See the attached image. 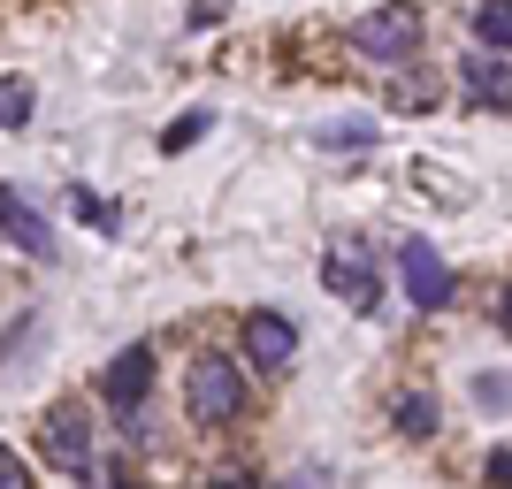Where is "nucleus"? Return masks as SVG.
Wrapping results in <instances>:
<instances>
[{"label": "nucleus", "instance_id": "nucleus-1", "mask_svg": "<svg viewBox=\"0 0 512 489\" xmlns=\"http://www.w3.org/2000/svg\"><path fill=\"white\" fill-rule=\"evenodd\" d=\"M184 413H192V428H230L245 413V367L230 352H199L184 367Z\"/></svg>", "mask_w": 512, "mask_h": 489}, {"label": "nucleus", "instance_id": "nucleus-2", "mask_svg": "<svg viewBox=\"0 0 512 489\" xmlns=\"http://www.w3.org/2000/svg\"><path fill=\"white\" fill-rule=\"evenodd\" d=\"M344 39H352V54H360V62L398 69V62H413V54H421V8H413V0H383V8H367Z\"/></svg>", "mask_w": 512, "mask_h": 489}, {"label": "nucleus", "instance_id": "nucleus-3", "mask_svg": "<svg viewBox=\"0 0 512 489\" xmlns=\"http://www.w3.org/2000/svg\"><path fill=\"white\" fill-rule=\"evenodd\" d=\"M39 451L54 459V467H69V474H92V467H100V436H92V405H77V398L46 405V421H39Z\"/></svg>", "mask_w": 512, "mask_h": 489}, {"label": "nucleus", "instance_id": "nucleus-4", "mask_svg": "<svg viewBox=\"0 0 512 489\" xmlns=\"http://www.w3.org/2000/svg\"><path fill=\"white\" fill-rule=\"evenodd\" d=\"M146 383H153V344H123V352L107 360V383H100V398H107V413H115V421H123L130 436H146V428H138Z\"/></svg>", "mask_w": 512, "mask_h": 489}, {"label": "nucleus", "instance_id": "nucleus-5", "mask_svg": "<svg viewBox=\"0 0 512 489\" xmlns=\"http://www.w3.org/2000/svg\"><path fill=\"white\" fill-rule=\"evenodd\" d=\"M321 283H329L344 306H360V314L383 306V276H375V260H367L360 245H329V253H321Z\"/></svg>", "mask_w": 512, "mask_h": 489}, {"label": "nucleus", "instance_id": "nucleus-6", "mask_svg": "<svg viewBox=\"0 0 512 489\" xmlns=\"http://www.w3.org/2000/svg\"><path fill=\"white\" fill-rule=\"evenodd\" d=\"M398 276H406V298L421 306V314L451 306V268H444L436 245H398Z\"/></svg>", "mask_w": 512, "mask_h": 489}, {"label": "nucleus", "instance_id": "nucleus-7", "mask_svg": "<svg viewBox=\"0 0 512 489\" xmlns=\"http://www.w3.org/2000/svg\"><path fill=\"white\" fill-rule=\"evenodd\" d=\"M0 230H8V245L31 260H54V230H46V214L31 207V199L16 192V184H0Z\"/></svg>", "mask_w": 512, "mask_h": 489}, {"label": "nucleus", "instance_id": "nucleus-8", "mask_svg": "<svg viewBox=\"0 0 512 489\" xmlns=\"http://www.w3.org/2000/svg\"><path fill=\"white\" fill-rule=\"evenodd\" d=\"M291 352H299V329L283 314H245V367L276 375V367H291Z\"/></svg>", "mask_w": 512, "mask_h": 489}, {"label": "nucleus", "instance_id": "nucleus-9", "mask_svg": "<svg viewBox=\"0 0 512 489\" xmlns=\"http://www.w3.org/2000/svg\"><path fill=\"white\" fill-rule=\"evenodd\" d=\"M459 92H467L474 107L512 115V62H497V54H467V62H459Z\"/></svg>", "mask_w": 512, "mask_h": 489}, {"label": "nucleus", "instance_id": "nucleus-10", "mask_svg": "<svg viewBox=\"0 0 512 489\" xmlns=\"http://www.w3.org/2000/svg\"><path fill=\"white\" fill-rule=\"evenodd\" d=\"M390 421L406 428L413 444L421 436H436V421H444V405H436V390H398V405H390Z\"/></svg>", "mask_w": 512, "mask_h": 489}, {"label": "nucleus", "instance_id": "nucleus-11", "mask_svg": "<svg viewBox=\"0 0 512 489\" xmlns=\"http://www.w3.org/2000/svg\"><path fill=\"white\" fill-rule=\"evenodd\" d=\"M474 31H482L490 54H512V0H482V8H474Z\"/></svg>", "mask_w": 512, "mask_h": 489}, {"label": "nucleus", "instance_id": "nucleus-12", "mask_svg": "<svg viewBox=\"0 0 512 489\" xmlns=\"http://www.w3.org/2000/svg\"><path fill=\"white\" fill-rule=\"evenodd\" d=\"M23 123H31V85L0 77V130H23Z\"/></svg>", "mask_w": 512, "mask_h": 489}, {"label": "nucleus", "instance_id": "nucleus-13", "mask_svg": "<svg viewBox=\"0 0 512 489\" xmlns=\"http://www.w3.org/2000/svg\"><path fill=\"white\" fill-rule=\"evenodd\" d=\"M207 123H214L207 107H192V115H184V123L169 130V153H184V146H192V138H199V130H207Z\"/></svg>", "mask_w": 512, "mask_h": 489}, {"label": "nucleus", "instance_id": "nucleus-14", "mask_svg": "<svg viewBox=\"0 0 512 489\" xmlns=\"http://www.w3.org/2000/svg\"><path fill=\"white\" fill-rule=\"evenodd\" d=\"M0 489H31V467H23L16 451H0Z\"/></svg>", "mask_w": 512, "mask_h": 489}, {"label": "nucleus", "instance_id": "nucleus-15", "mask_svg": "<svg viewBox=\"0 0 512 489\" xmlns=\"http://www.w3.org/2000/svg\"><path fill=\"white\" fill-rule=\"evenodd\" d=\"M482 474H490V489H512V444L490 451V467H482Z\"/></svg>", "mask_w": 512, "mask_h": 489}, {"label": "nucleus", "instance_id": "nucleus-16", "mask_svg": "<svg viewBox=\"0 0 512 489\" xmlns=\"http://www.w3.org/2000/svg\"><path fill=\"white\" fill-rule=\"evenodd\" d=\"M474 398H482V405H505L512 383H505V375H482V383H474Z\"/></svg>", "mask_w": 512, "mask_h": 489}, {"label": "nucleus", "instance_id": "nucleus-17", "mask_svg": "<svg viewBox=\"0 0 512 489\" xmlns=\"http://www.w3.org/2000/svg\"><path fill=\"white\" fill-rule=\"evenodd\" d=\"M321 138H329V146H337V138H344V146H367V138H375V123H344V130H321Z\"/></svg>", "mask_w": 512, "mask_h": 489}, {"label": "nucleus", "instance_id": "nucleus-18", "mask_svg": "<svg viewBox=\"0 0 512 489\" xmlns=\"http://www.w3.org/2000/svg\"><path fill=\"white\" fill-rule=\"evenodd\" d=\"M207 489H260V482H253V474H214Z\"/></svg>", "mask_w": 512, "mask_h": 489}, {"label": "nucleus", "instance_id": "nucleus-19", "mask_svg": "<svg viewBox=\"0 0 512 489\" xmlns=\"http://www.w3.org/2000/svg\"><path fill=\"white\" fill-rule=\"evenodd\" d=\"M497 329L512 337V283H505V298H497Z\"/></svg>", "mask_w": 512, "mask_h": 489}]
</instances>
